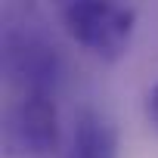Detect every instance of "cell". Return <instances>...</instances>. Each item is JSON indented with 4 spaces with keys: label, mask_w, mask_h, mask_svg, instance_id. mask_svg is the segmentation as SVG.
<instances>
[{
    "label": "cell",
    "mask_w": 158,
    "mask_h": 158,
    "mask_svg": "<svg viewBox=\"0 0 158 158\" xmlns=\"http://www.w3.org/2000/svg\"><path fill=\"white\" fill-rule=\"evenodd\" d=\"M65 158H118L115 124L96 109H77Z\"/></svg>",
    "instance_id": "277c9868"
},
{
    "label": "cell",
    "mask_w": 158,
    "mask_h": 158,
    "mask_svg": "<svg viewBox=\"0 0 158 158\" xmlns=\"http://www.w3.org/2000/svg\"><path fill=\"white\" fill-rule=\"evenodd\" d=\"M50 3H56V6H59V10H62V6H65V3H68V0H50Z\"/></svg>",
    "instance_id": "8992f818"
},
{
    "label": "cell",
    "mask_w": 158,
    "mask_h": 158,
    "mask_svg": "<svg viewBox=\"0 0 158 158\" xmlns=\"http://www.w3.org/2000/svg\"><path fill=\"white\" fill-rule=\"evenodd\" d=\"M3 62L22 93H28V90L53 93L62 77V56L40 34H25V31L10 34L6 50H3Z\"/></svg>",
    "instance_id": "7a4b0ae2"
},
{
    "label": "cell",
    "mask_w": 158,
    "mask_h": 158,
    "mask_svg": "<svg viewBox=\"0 0 158 158\" xmlns=\"http://www.w3.org/2000/svg\"><path fill=\"white\" fill-rule=\"evenodd\" d=\"M146 118H149V124L158 130V81L152 84V90H149V96H146Z\"/></svg>",
    "instance_id": "5b68a950"
},
{
    "label": "cell",
    "mask_w": 158,
    "mask_h": 158,
    "mask_svg": "<svg viewBox=\"0 0 158 158\" xmlns=\"http://www.w3.org/2000/svg\"><path fill=\"white\" fill-rule=\"evenodd\" d=\"M59 13L68 37L102 62H118L136 31V13L121 0H68Z\"/></svg>",
    "instance_id": "6da1fadb"
},
{
    "label": "cell",
    "mask_w": 158,
    "mask_h": 158,
    "mask_svg": "<svg viewBox=\"0 0 158 158\" xmlns=\"http://www.w3.org/2000/svg\"><path fill=\"white\" fill-rule=\"evenodd\" d=\"M59 109L53 93L44 90H28L22 93L16 112H13V139L19 143L22 152L34 158H47L59 149Z\"/></svg>",
    "instance_id": "3957f363"
}]
</instances>
